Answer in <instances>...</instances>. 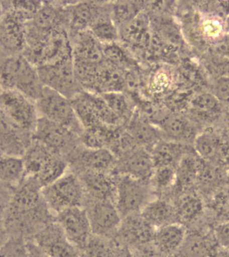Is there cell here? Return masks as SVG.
<instances>
[{
  "label": "cell",
  "mask_w": 229,
  "mask_h": 257,
  "mask_svg": "<svg viewBox=\"0 0 229 257\" xmlns=\"http://www.w3.org/2000/svg\"><path fill=\"white\" fill-rule=\"evenodd\" d=\"M24 177L25 170L22 158L0 155V182L15 188Z\"/></svg>",
  "instance_id": "1f68e13d"
},
{
  "label": "cell",
  "mask_w": 229,
  "mask_h": 257,
  "mask_svg": "<svg viewBox=\"0 0 229 257\" xmlns=\"http://www.w3.org/2000/svg\"><path fill=\"white\" fill-rule=\"evenodd\" d=\"M212 233L218 246L229 250V220L215 224Z\"/></svg>",
  "instance_id": "60d3db41"
},
{
  "label": "cell",
  "mask_w": 229,
  "mask_h": 257,
  "mask_svg": "<svg viewBox=\"0 0 229 257\" xmlns=\"http://www.w3.org/2000/svg\"><path fill=\"white\" fill-rule=\"evenodd\" d=\"M226 110L210 92H204L192 100L187 115L201 131L218 127Z\"/></svg>",
  "instance_id": "d6986e66"
},
{
  "label": "cell",
  "mask_w": 229,
  "mask_h": 257,
  "mask_svg": "<svg viewBox=\"0 0 229 257\" xmlns=\"http://www.w3.org/2000/svg\"><path fill=\"white\" fill-rule=\"evenodd\" d=\"M44 86L71 99L82 89L74 72L72 56L37 67Z\"/></svg>",
  "instance_id": "9c48e42d"
},
{
  "label": "cell",
  "mask_w": 229,
  "mask_h": 257,
  "mask_svg": "<svg viewBox=\"0 0 229 257\" xmlns=\"http://www.w3.org/2000/svg\"><path fill=\"white\" fill-rule=\"evenodd\" d=\"M211 93L224 106L229 108V77L214 78L211 86Z\"/></svg>",
  "instance_id": "74e56055"
},
{
  "label": "cell",
  "mask_w": 229,
  "mask_h": 257,
  "mask_svg": "<svg viewBox=\"0 0 229 257\" xmlns=\"http://www.w3.org/2000/svg\"><path fill=\"white\" fill-rule=\"evenodd\" d=\"M218 245L208 232L188 229L184 242L174 257H208Z\"/></svg>",
  "instance_id": "83f0119b"
},
{
  "label": "cell",
  "mask_w": 229,
  "mask_h": 257,
  "mask_svg": "<svg viewBox=\"0 0 229 257\" xmlns=\"http://www.w3.org/2000/svg\"><path fill=\"white\" fill-rule=\"evenodd\" d=\"M200 159L194 149L187 153L176 168V178L169 198L182 193L196 190L197 178Z\"/></svg>",
  "instance_id": "d4e9b609"
},
{
  "label": "cell",
  "mask_w": 229,
  "mask_h": 257,
  "mask_svg": "<svg viewBox=\"0 0 229 257\" xmlns=\"http://www.w3.org/2000/svg\"><path fill=\"white\" fill-rule=\"evenodd\" d=\"M0 89H1V86H0Z\"/></svg>",
  "instance_id": "f907efd6"
},
{
  "label": "cell",
  "mask_w": 229,
  "mask_h": 257,
  "mask_svg": "<svg viewBox=\"0 0 229 257\" xmlns=\"http://www.w3.org/2000/svg\"><path fill=\"white\" fill-rule=\"evenodd\" d=\"M205 203L212 218L216 219V224L229 220V182L219 188Z\"/></svg>",
  "instance_id": "e575fe53"
},
{
  "label": "cell",
  "mask_w": 229,
  "mask_h": 257,
  "mask_svg": "<svg viewBox=\"0 0 229 257\" xmlns=\"http://www.w3.org/2000/svg\"><path fill=\"white\" fill-rule=\"evenodd\" d=\"M42 194L54 216L66 209L83 207L85 202V194L80 179L70 169L52 184L42 188Z\"/></svg>",
  "instance_id": "5b68a950"
},
{
  "label": "cell",
  "mask_w": 229,
  "mask_h": 257,
  "mask_svg": "<svg viewBox=\"0 0 229 257\" xmlns=\"http://www.w3.org/2000/svg\"><path fill=\"white\" fill-rule=\"evenodd\" d=\"M30 241L48 257H80L79 250L68 240L55 220Z\"/></svg>",
  "instance_id": "e0dca14e"
},
{
  "label": "cell",
  "mask_w": 229,
  "mask_h": 257,
  "mask_svg": "<svg viewBox=\"0 0 229 257\" xmlns=\"http://www.w3.org/2000/svg\"><path fill=\"white\" fill-rule=\"evenodd\" d=\"M26 246L29 257H48L31 241L26 242Z\"/></svg>",
  "instance_id": "f6af8a7d"
},
{
  "label": "cell",
  "mask_w": 229,
  "mask_h": 257,
  "mask_svg": "<svg viewBox=\"0 0 229 257\" xmlns=\"http://www.w3.org/2000/svg\"><path fill=\"white\" fill-rule=\"evenodd\" d=\"M110 109L124 126L132 117L136 108L134 102L124 92H111L101 93Z\"/></svg>",
  "instance_id": "836d02e7"
},
{
  "label": "cell",
  "mask_w": 229,
  "mask_h": 257,
  "mask_svg": "<svg viewBox=\"0 0 229 257\" xmlns=\"http://www.w3.org/2000/svg\"><path fill=\"white\" fill-rule=\"evenodd\" d=\"M124 126L136 146L149 150L163 139L160 131L148 116L137 110Z\"/></svg>",
  "instance_id": "603a6c76"
},
{
  "label": "cell",
  "mask_w": 229,
  "mask_h": 257,
  "mask_svg": "<svg viewBox=\"0 0 229 257\" xmlns=\"http://www.w3.org/2000/svg\"><path fill=\"white\" fill-rule=\"evenodd\" d=\"M79 252L80 257H116V244L113 240L92 235Z\"/></svg>",
  "instance_id": "8d00e7d4"
},
{
  "label": "cell",
  "mask_w": 229,
  "mask_h": 257,
  "mask_svg": "<svg viewBox=\"0 0 229 257\" xmlns=\"http://www.w3.org/2000/svg\"><path fill=\"white\" fill-rule=\"evenodd\" d=\"M176 209L178 222L188 229L198 228L206 213V203L197 191L182 193L171 199Z\"/></svg>",
  "instance_id": "44dd1931"
},
{
  "label": "cell",
  "mask_w": 229,
  "mask_h": 257,
  "mask_svg": "<svg viewBox=\"0 0 229 257\" xmlns=\"http://www.w3.org/2000/svg\"><path fill=\"white\" fill-rule=\"evenodd\" d=\"M88 30L102 45L118 41L120 38V30L112 19L111 2H103L98 15Z\"/></svg>",
  "instance_id": "4dcf8cb0"
},
{
  "label": "cell",
  "mask_w": 229,
  "mask_h": 257,
  "mask_svg": "<svg viewBox=\"0 0 229 257\" xmlns=\"http://www.w3.org/2000/svg\"><path fill=\"white\" fill-rule=\"evenodd\" d=\"M36 104L40 117L67 126L80 136L82 126L70 98L44 86L41 93L36 100Z\"/></svg>",
  "instance_id": "52a82bcc"
},
{
  "label": "cell",
  "mask_w": 229,
  "mask_h": 257,
  "mask_svg": "<svg viewBox=\"0 0 229 257\" xmlns=\"http://www.w3.org/2000/svg\"><path fill=\"white\" fill-rule=\"evenodd\" d=\"M2 154V153L1 152V151H0V155Z\"/></svg>",
  "instance_id": "681fc988"
},
{
  "label": "cell",
  "mask_w": 229,
  "mask_h": 257,
  "mask_svg": "<svg viewBox=\"0 0 229 257\" xmlns=\"http://www.w3.org/2000/svg\"><path fill=\"white\" fill-rule=\"evenodd\" d=\"M187 230L186 226L178 222L156 228L152 245L163 254L174 257L184 242Z\"/></svg>",
  "instance_id": "4316f807"
},
{
  "label": "cell",
  "mask_w": 229,
  "mask_h": 257,
  "mask_svg": "<svg viewBox=\"0 0 229 257\" xmlns=\"http://www.w3.org/2000/svg\"><path fill=\"white\" fill-rule=\"evenodd\" d=\"M0 86L25 94L35 101L44 88L37 67L23 54L8 56L2 60Z\"/></svg>",
  "instance_id": "3957f363"
},
{
  "label": "cell",
  "mask_w": 229,
  "mask_h": 257,
  "mask_svg": "<svg viewBox=\"0 0 229 257\" xmlns=\"http://www.w3.org/2000/svg\"><path fill=\"white\" fill-rule=\"evenodd\" d=\"M33 140L65 159L72 151L81 144L79 135L74 131L40 116L34 130Z\"/></svg>",
  "instance_id": "ba28073f"
},
{
  "label": "cell",
  "mask_w": 229,
  "mask_h": 257,
  "mask_svg": "<svg viewBox=\"0 0 229 257\" xmlns=\"http://www.w3.org/2000/svg\"><path fill=\"white\" fill-rule=\"evenodd\" d=\"M55 216L33 179L24 177L14 188L3 212V222L9 238L30 241L40 230L54 222Z\"/></svg>",
  "instance_id": "6da1fadb"
},
{
  "label": "cell",
  "mask_w": 229,
  "mask_h": 257,
  "mask_svg": "<svg viewBox=\"0 0 229 257\" xmlns=\"http://www.w3.org/2000/svg\"><path fill=\"white\" fill-rule=\"evenodd\" d=\"M4 13V4L3 2H0V20L2 19V15Z\"/></svg>",
  "instance_id": "7dc6e473"
},
{
  "label": "cell",
  "mask_w": 229,
  "mask_h": 257,
  "mask_svg": "<svg viewBox=\"0 0 229 257\" xmlns=\"http://www.w3.org/2000/svg\"><path fill=\"white\" fill-rule=\"evenodd\" d=\"M5 57H6V56L0 51V63H1L2 60H3L4 58Z\"/></svg>",
  "instance_id": "c3c4849f"
},
{
  "label": "cell",
  "mask_w": 229,
  "mask_h": 257,
  "mask_svg": "<svg viewBox=\"0 0 229 257\" xmlns=\"http://www.w3.org/2000/svg\"><path fill=\"white\" fill-rule=\"evenodd\" d=\"M192 149V146L162 139L150 150L154 168H176L183 157Z\"/></svg>",
  "instance_id": "f1b7e54d"
},
{
  "label": "cell",
  "mask_w": 229,
  "mask_h": 257,
  "mask_svg": "<svg viewBox=\"0 0 229 257\" xmlns=\"http://www.w3.org/2000/svg\"><path fill=\"white\" fill-rule=\"evenodd\" d=\"M25 177L33 179L42 188L52 184L69 169L66 159L32 140L22 156Z\"/></svg>",
  "instance_id": "277c9868"
},
{
  "label": "cell",
  "mask_w": 229,
  "mask_h": 257,
  "mask_svg": "<svg viewBox=\"0 0 229 257\" xmlns=\"http://www.w3.org/2000/svg\"><path fill=\"white\" fill-rule=\"evenodd\" d=\"M206 66L214 78L222 76L229 77V57L220 54L212 56L207 60Z\"/></svg>",
  "instance_id": "f35d334b"
},
{
  "label": "cell",
  "mask_w": 229,
  "mask_h": 257,
  "mask_svg": "<svg viewBox=\"0 0 229 257\" xmlns=\"http://www.w3.org/2000/svg\"><path fill=\"white\" fill-rule=\"evenodd\" d=\"M14 188L0 182V212H4L11 198Z\"/></svg>",
  "instance_id": "7bdbcfd3"
},
{
  "label": "cell",
  "mask_w": 229,
  "mask_h": 257,
  "mask_svg": "<svg viewBox=\"0 0 229 257\" xmlns=\"http://www.w3.org/2000/svg\"><path fill=\"white\" fill-rule=\"evenodd\" d=\"M224 165L229 174V150L227 152L226 159H225Z\"/></svg>",
  "instance_id": "bcb514c9"
},
{
  "label": "cell",
  "mask_w": 229,
  "mask_h": 257,
  "mask_svg": "<svg viewBox=\"0 0 229 257\" xmlns=\"http://www.w3.org/2000/svg\"><path fill=\"white\" fill-rule=\"evenodd\" d=\"M55 222L68 240L78 250L81 249L93 235L84 207H74L58 213L55 216Z\"/></svg>",
  "instance_id": "9a60e30c"
},
{
  "label": "cell",
  "mask_w": 229,
  "mask_h": 257,
  "mask_svg": "<svg viewBox=\"0 0 229 257\" xmlns=\"http://www.w3.org/2000/svg\"><path fill=\"white\" fill-rule=\"evenodd\" d=\"M146 3V2H111L112 17L119 30L144 12Z\"/></svg>",
  "instance_id": "d6a6232c"
},
{
  "label": "cell",
  "mask_w": 229,
  "mask_h": 257,
  "mask_svg": "<svg viewBox=\"0 0 229 257\" xmlns=\"http://www.w3.org/2000/svg\"><path fill=\"white\" fill-rule=\"evenodd\" d=\"M94 236L113 240L122 216L112 201L85 198L84 206Z\"/></svg>",
  "instance_id": "8fae6325"
},
{
  "label": "cell",
  "mask_w": 229,
  "mask_h": 257,
  "mask_svg": "<svg viewBox=\"0 0 229 257\" xmlns=\"http://www.w3.org/2000/svg\"><path fill=\"white\" fill-rule=\"evenodd\" d=\"M76 174L82 185L85 198L114 202L116 192V175L93 171H85Z\"/></svg>",
  "instance_id": "7402d4cb"
},
{
  "label": "cell",
  "mask_w": 229,
  "mask_h": 257,
  "mask_svg": "<svg viewBox=\"0 0 229 257\" xmlns=\"http://www.w3.org/2000/svg\"><path fill=\"white\" fill-rule=\"evenodd\" d=\"M217 128H219L229 143V108L225 111L222 121Z\"/></svg>",
  "instance_id": "ee69618b"
},
{
  "label": "cell",
  "mask_w": 229,
  "mask_h": 257,
  "mask_svg": "<svg viewBox=\"0 0 229 257\" xmlns=\"http://www.w3.org/2000/svg\"><path fill=\"white\" fill-rule=\"evenodd\" d=\"M132 251L135 257H171L160 252L152 244L133 249Z\"/></svg>",
  "instance_id": "b9f144b4"
},
{
  "label": "cell",
  "mask_w": 229,
  "mask_h": 257,
  "mask_svg": "<svg viewBox=\"0 0 229 257\" xmlns=\"http://www.w3.org/2000/svg\"><path fill=\"white\" fill-rule=\"evenodd\" d=\"M116 158L114 175L132 177L150 183L154 167L150 151L148 149L134 147L121 153Z\"/></svg>",
  "instance_id": "5bb4252c"
},
{
  "label": "cell",
  "mask_w": 229,
  "mask_h": 257,
  "mask_svg": "<svg viewBox=\"0 0 229 257\" xmlns=\"http://www.w3.org/2000/svg\"><path fill=\"white\" fill-rule=\"evenodd\" d=\"M0 108L19 127L34 134L40 118L35 100L15 90L1 88Z\"/></svg>",
  "instance_id": "30bf717a"
},
{
  "label": "cell",
  "mask_w": 229,
  "mask_h": 257,
  "mask_svg": "<svg viewBox=\"0 0 229 257\" xmlns=\"http://www.w3.org/2000/svg\"><path fill=\"white\" fill-rule=\"evenodd\" d=\"M149 118L160 131L163 139L178 144L192 146L200 132L187 114L180 112H160Z\"/></svg>",
  "instance_id": "7c38bea8"
},
{
  "label": "cell",
  "mask_w": 229,
  "mask_h": 257,
  "mask_svg": "<svg viewBox=\"0 0 229 257\" xmlns=\"http://www.w3.org/2000/svg\"><path fill=\"white\" fill-rule=\"evenodd\" d=\"M3 257H29L26 241L21 238H9L2 248Z\"/></svg>",
  "instance_id": "ab89813d"
},
{
  "label": "cell",
  "mask_w": 229,
  "mask_h": 257,
  "mask_svg": "<svg viewBox=\"0 0 229 257\" xmlns=\"http://www.w3.org/2000/svg\"><path fill=\"white\" fill-rule=\"evenodd\" d=\"M66 160L70 170L75 173L93 171L113 174L117 158L108 149L88 148L80 144L66 156Z\"/></svg>",
  "instance_id": "4fadbf2b"
},
{
  "label": "cell",
  "mask_w": 229,
  "mask_h": 257,
  "mask_svg": "<svg viewBox=\"0 0 229 257\" xmlns=\"http://www.w3.org/2000/svg\"><path fill=\"white\" fill-rule=\"evenodd\" d=\"M33 135L19 127L0 108V151L7 156L22 158Z\"/></svg>",
  "instance_id": "ffe728a7"
},
{
  "label": "cell",
  "mask_w": 229,
  "mask_h": 257,
  "mask_svg": "<svg viewBox=\"0 0 229 257\" xmlns=\"http://www.w3.org/2000/svg\"><path fill=\"white\" fill-rule=\"evenodd\" d=\"M192 147L197 156L204 162L224 165L229 143L218 128H206L199 132Z\"/></svg>",
  "instance_id": "ac0fdd59"
},
{
  "label": "cell",
  "mask_w": 229,
  "mask_h": 257,
  "mask_svg": "<svg viewBox=\"0 0 229 257\" xmlns=\"http://www.w3.org/2000/svg\"><path fill=\"white\" fill-rule=\"evenodd\" d=\"M228 182L229 174L224 165L210 164L200 159L196 190L204 201Z\"/></svg>",
  "instance_id": "cb8c5ba5"
},
{
  "label": "cell",
  "mask_w": 229,
  "mask_h": 257,
  "mask_svg": "<svg viewBox=\"0 0 229 257\" xmlns=\"http://www.w3.org/2000/svg\"><path fill=\"white\" fill-rule=\"evenodd\" d=\"M176 178V168H154L150 185L154 197L169 198Z\"/></svg>",
  "instance_id": "d590c367"
},
{
  "label": "cell",
  "mask_w": 229,
  "mask_h": 257,
  "mask_svg": "<svg viewBox=\"0 0 229 257\" xmlns=\"http://www.w3.org/2000/svg\"><path fill=\"white\" fill-rule=\"evenodd\" d=\"M141 214L155 229L178 222L174 202L165 197H154Z\"/></svg>",
  "instance_id": "f546056e"
},
{
  "label": "cell",
  "mask_w": 229,
  "mask_h": 257,
  "mask_svg": "<svg viewBox=\"0 0 229 257\" xmlns=\"http://www.w3.org/2000/svg\"><path fill=\"white\" fill-rule=\"evenodd\" d=\"M114 203L122 218L142 213L154 198L150 183L132 177L116 176Z\"/></svg>",
  "instance_id": "8992f818"
},
{
  "label": "cell",
  "mask_w": 229,
  "mask_h": 257,
  "mask_svg": "<svg viewBox=\"0 0 229 257\" xmlns=\"http://www.w3.org/2000/svg\"><path fill=\"white\" fill-rule=\"evenodd\" d=\"M155 229L141 214L123 218L113 240L131 250L152 244Z\"/></svg>",
  "instance_id": "2e32d148"
},
{
  "label": "cell",
  "mask_w": 229,
  "mask_h": 257,
  "mask_svg": "<svg viewBox=\"0 0 229 257\" xmlns=\"http://www.w3.org/2000/svg\"><path fill=\"white\" fill-rule=\"evenodd\" d=\"M0 20V51L6 56L23 53L28 24L41 6L42 2L3 1Z\"/></svg>",
  "instance_id": "7a4b0ae2"
},
{
  "label": "cell",
  "mask_w": 229,
  "mask_h": 257,
  "mask_svg": "<svg viewBox=\"0 0 229 257\" xmlns=\"http://www.w3.org/2000/svg\"><path fill=\"white\" fill-rule=\"evenodd\" d=\"M103 2H67L68 14V35L85 31L95 19Z\"/></svg>",
  "instance_id": "484cf974"
}]
</instances>
